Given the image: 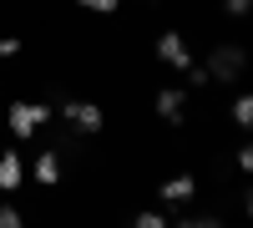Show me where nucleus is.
<instances>
[{
	"label": "nucleus",
	"instance_id": "1",
	"mask_svg": "<svg viewBox=\"0 0 253 228\" xmlns=\"http://www.w3.org/2000/svg\"><path fill=\"white\" fill-rule=\"evenodd\" d=\"M203 66H208V76H213V81L233 87V81H238V76L248 71V51H243V46H213Z\"/></svg>",
	"mask_w": 253,
	"mask_h": 228
},
{
	"label": "nucleus",
	"instance_id": "2",
	"mask_svg": "<svg viewBox=\"0 0 253 228\" xmlns=\"http://www.w3.org/2000/svg\"><path fill=\"white\" fill-rule=\"evenodd\" d=\"M152 56L162 61V66H172L177 76H187V71L198 66V61H193V46H187V36H182V31H162V36H157V51H152Z\"/></svg>",
	"mask_w": 253,
	"mask_h": 228
},
{
	"label": "nucleus",
	"instance_id": "3",
	"mask_svg": "<svg viewBox=\"0 0 253 228\" xmlns=\"http://www.w3.org/2000/svg\"><path fill=\"white\" fill-rule=\"evenodd\" d=\"M5 117H10V137L26 142L31 132H41V127L51 122V107H46V101H10Z\"/></svg>",
	"mask_w": 253,
	"mask_h": 228
},
{
	"label": "nucleus",
	"instance_id": "4",
	"mask_svg": "<svg viewBox=\"0 0 253 228\" xmlns=\"http://www.w3.org/2000/svg\"><path fill=\"white\" fill-rule=\"evenodd\" d=\"M61 122H66L76 137H96L107 127V112H101L96 101H66V107H61Z\"/></svg>",
	"mask_w": 253,
	"mask_h": 228
},
{
	"label": "nucleus",
	"instance_id": "5",
	"mask_svg": "<svg viewBox=\"0 0 253 228\" xmlns=\"http://www.w3.org/2000/svg\"><path fill=\"white\" fill-rule=\"evenodd\" d=\"M152 112L167 122V127H182V122H187V91L182 87H162L152 96Z\"/></svg>",
	"mask_w": 253,
	"mask_h": 228
},
{
	"label": "nucleus",
	"instance_id": "6",
	"mask_svg": "<svg viewBox=\"0 0 253 228\" xmlns=\"http://www.w3.org/2000/svg\"><path fill=\"white\" fill-rule=\"evenodd\" d=\"M157 198L167 203V208H187V203L198 198V178H193V173H172V178L157 188Z\"/></svg>",
	"mask_w": 253,
	"mask_h": 228
},
{
	"label": "nucleus",
	"instance_id": "7",
	"mask_svg": "<svg viewBox=\"0 0 253 228\" xmlns=\"http://www.w3.org/2000/svg\"><path fill=\"white\" fill-rule=\"evenodd\" d=\"M20 182H26V157H20L15 147L0 152V193H15Z\"/></svg>",
	"mask_w": 253,
	"mask_h": 228
},
{
	"label": "nucleus",
	"instance_id": "8",
	"mask_svg": "<svg viewBox=\"0 0 253 228\" xmlns=\"http://www.w3.org/2000/svg\"><path fill=\"white\" fill-rule=\"evenodd\" d=\"M31 178L41 182V188H56V182H61V152H36V162H31Z\"/></svg>",
	"mask_w": 253,
	"mask_h": 228
},
{
	"label": "nucleus",
	"instance_id": "9",
	"mask_svg": "<svg viewBox=\"0 0 253 228\" xmlns=\"http://www.w3.org/2000/svg\"><path fill=\"white\" fill-rule=\"evenodd\" d=\"M228 122H233L238 132H253V91H238L233 107H228Z\"/></svg>",
	"mask_w": 253,
	"mask_h": 228
},
{
	"label": "nucleus",
	"instance_id": "10",
	"mask_svg": "<svg viewBox=\"0 0 253 228\" xmlns=\"http://www.w3.org/2000/svg\"><path fill=\"white\" fill-rule=\"evenodd\" d=\"M132 228H172V223H167V218H162L157 208H142V213L132 218Z\"/></svg>",
	"mask_w": 253,
	"mask_h": 228
},
{
	"label": "nucleus",
	"instance_id": "11",
	"mask_svg": "<svg viewBox=\"0 0 253 228\" xmlns=\"http://www.w3.org/2000/svg\"><path fill=\"white\" fill-rule=\"evenodd\" d=\"M0 228H26V218H20L15 203H0Z\"/></svg>",
	"mask_w": 253,
	"mask_h": 228
},
{
	"label": "nucleus",
	"instance_id": "12",
	"mask_svg": "<svg viewBox=\"0 0 253 228\" xmlns=\"http://www.w3.org/2000/svg\"><path fill=\"white\" fill-rule=\"evenodd\" d=\"M76 5H81V10H91V15H112L122 0H76Z\"/></svg>",
	"mask_w": 253,
	"mask_h": 228
},
{
	"label": "nucleus",
	"instance_id": "13",
	"mask_svg": "<svg viewBox=\"0 0 253 228\" xmlns=\"http://www.w3.org/2000/svg\"><path fill=\"white\" fill-rule=\"evenodd\" d=\"M233 168L238 173H253V142H243V147L233 152Z\"/></svg>",
	"mask_w": 253,
	"mask_h": 228
},
{
	"label": "nucleus",
	"instance_id": "14",
	"mask_svg": "<svg viewBox=\"0 0 253 228\" xmlns=\"http://www.w3.org/2000/svg\"><path fill=\"white\" fill-rule=\"evenodd\" d=\"M177 228H223V218H213V213H198V218H182Z\"/></svg>",
	"mask_w": 253,
	"mask_h": 228
},
{
	"label": "nucleus",
	"instance_id": "15",
	"mask_svg": "<svg viewBox=\"0 0 253 228\" xmlns=\"http://www.w3.org/2000/svg\"><path fill=\"white\" fill-rule=\"evenodd\" d=\"M10 56H20V36H0V61H10Z\"/></svg>",
	"mask_w": 253,
	"mask_h": 228
},
{
	"label": "nucleus",
	"instance_id": "16",
	"mask_svg": "<svg viewBox=\"0 0 253 228\" xmlns=\"http://www.w3.org/2000/svg\"><path fill=\"white\" fill-rule=\"evenodd\" d=\"M223 10H228V15H248L253 0H223Z\"/></svg>",
	"mask_w": 253,
	"mask_h": 228
},
{
	"label": "nucleus",
	"instance_id": "17",
	"mask_svg": "<svg viewBox=\"0 0 253 228\" xmlns=\"http://www.w3.org/2000/svg\"><path fill=\"white\" fill-rule=\"evenodd\" d=\"M208 81H213V76H208V66H193V71H187V87H208Z\"/></svg>",
	"mask_w": 253,
	"mask_h": 228
},
{
	"label": "nucleus",
	"instance_id": "18",
	"mask_svg": "<svg viewBox=\"0 0 253 228\" xmlns=\"http://www.w3.org/2000/svg\"><path fill=\"white\" fill-rule=\"evenodd\" d=\"M238 203H243V218L253 223V188H248V193H238Z\"/></svg>",
	"mask_w": 253,
	"mask_h": 228
}]
</instances>
